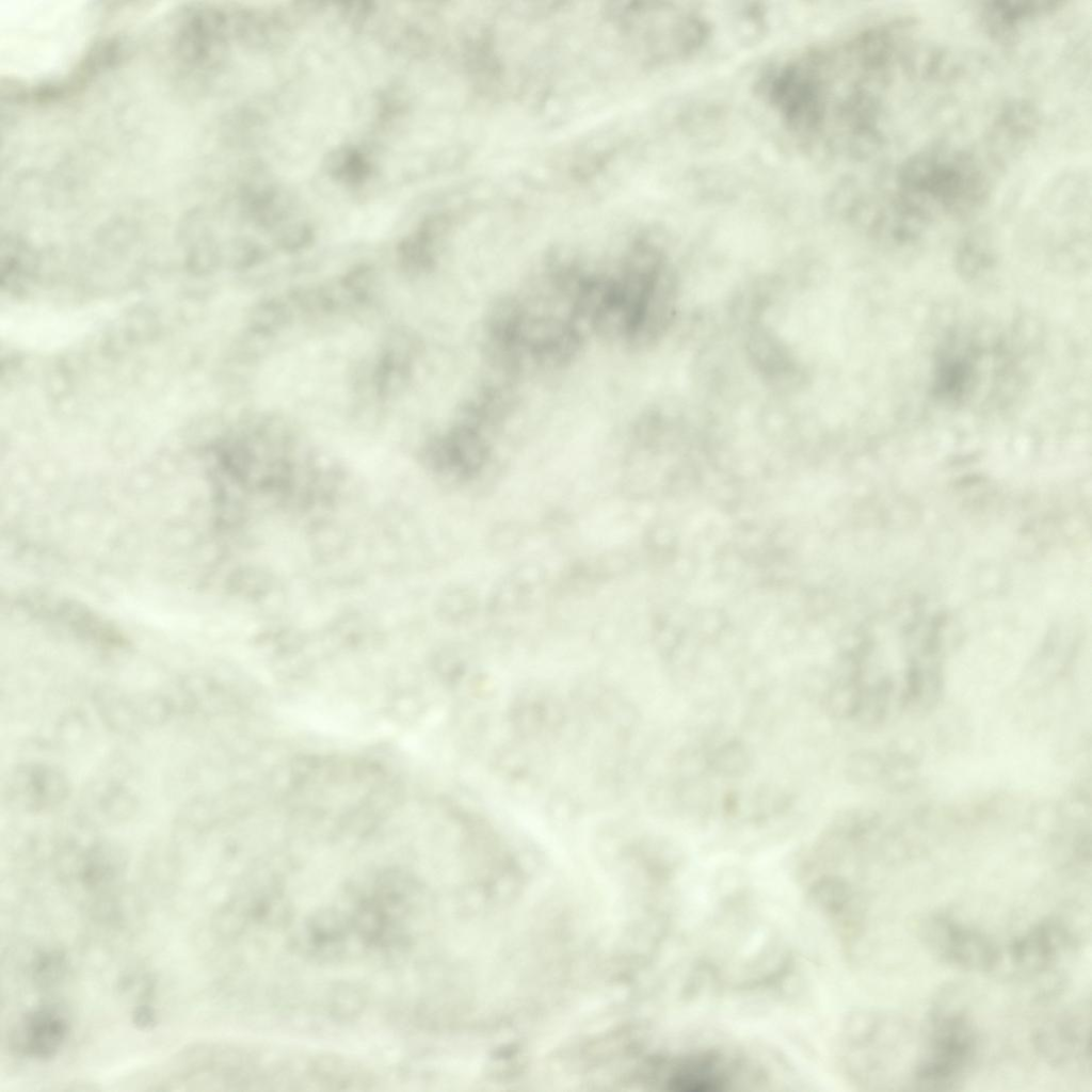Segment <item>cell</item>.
I'll use <instances>...</instances> for the list:
<instances>
[{"mask_svg":"<svg viewBox=\"0 0 1092 1092\" xmlns=\"http://www.w3.org/2000/svg\"><path fill=\"white\" fill-rule=\"evenodd\" d=\"M587 262L553 255L486 314L483 346L500 375L561 369L580 354L592 327L585 304Z\"/></svg>","mask_w":1092,"mask_h":1092,"instance_id":"1","label":"cell"},{"mask_svg":"<svg viewBox=\"0 0 1092 1092\" xmlns=\"http://www.w3.org/2000/svg\"><path fill=\"white\" fill-rule=\"evenodd\" d=\"M95 26V10L85 1H1L2 75L21 80L61 75L84 52Z\"/></svg>","mask_w":1092,"mask_h":1092,"instance_id":"2","label":"cell"},{"mask_svg":"<svg viewBox=\"0 0 1092 1092\" xmlns=\"http://www.w3.org/2000/svg\"><path fill=\"white\" fill-rule=\"evenodd\" d=\"M672 288L667 258L648 244L632 245L613 264L596 266L594 333L630 347L654 342L670 320Z\"/></svg>","mask_w":1092,"mask_h":1092,"instance_id":"3","label":"cell"},{"mask_svg":"<svg viewBox=\"0 0 1092 1092\" xmlns=\"http://www.w3.org/2000/svg\"><path fill=\"white\" fill-rule=\"evenodd\" d=\"M888 206L890 222L911 239L938 215H963L977 209L990 183L967 151L932 149L912 156L900 167Z\"/></svg>","mask_w":1092,"mask_h":1092,"instance_id":"4","label":"cell"},{"mask_svg":"<svg viewBox=\"0 0 1092 1092\" xmlns=\"http://www.w3.org/2000/svg\"><path fill=\"white\" fill-rule=\"evenodd\" d=\"M978 1053V1032L959 1006L941 1005L930 1012L911 1074L917 1090H953L969 1073Z\"/></svg>","mask_w":1092,"mask_h":1092,"instance_id":"5","label":"cell"},{"mask_svg":"<svg viewBox=\"0 0 1092 1092\" xmlns=\"http://www.w3.org/2000/svg\"><path fill=\"white\" fill-rule=\"evenodd\" d=\"M111 314V306L63 308L42 305H9L1 311V338L9 344L35 351L74 343Z\"/></svg>","mask_w":1092,"mask_h":1092,"instance_id":"6","label":"cell"},{"mask_svg":"<svg viewBox=\"0 0 1092 1092\" xmlns=\"http://www.w3.org/2000/svg\"><path fill=\"white\" fill-rule=\"evenodd\" d=\"M854 1050L866 1083H897L899 1067L913 1041L911 1025L900 1015L869 1012L857 1022Z\"/></svg>","mask_w":1092,"mask_h":1092,"instance_id":"7","label":"cell"},{"mask_svg":"<svg viewBox=\"0 0 1092 1092\" xmlns=\"http://www.w3.org/2000/svg\"><path fill=\"white\" fill-rule=\"evenodd\" d=\"M919 932L929 951L956 968L989 973L1001 961L1000 949L986 933L947 913L927 916Z\"/></svg>","mask_w":1092,"mask_h":1092,"instance_id":"8","label":"cell"},{"mask_svg":"<svg viewBox=\"0 0 1092 1092\" xmlns=\"http://www.w3.org/2000/svg\"><path fill=\"white\" fill-rule=\"evenodd\" d=\"M14 606L26 616L78 638L109 646H121L124 637L105 616L84 604L44 591L18 595Z\"/></svg>","mask_w":1092,"mask_h":1092,"instance_id":"9","label":"cell"},{"mask_svg":"<svg viewBox=\"0 0 1092 1092\" xmlns=\"http://www.w3.org/2000/svg\"><path fill=\"white\" fill-rule=\"evenodd\" d=\"M1090 1008L1066 1010L1043 1023L1033 1044L1049 1065L1058 1069L1090 1067Z\"/></svg>","mask_w":1092,"mask_h":1092,"instance_id":"10","label":"cell"},{"mask_svg":"<svg viewBox=\"0 0 1092 1092\" xmlns=\"http://www.w3.org/2000/svg\"><path fill=\"white\" fill-rule=\"evenodd\" d=\"M1074 945L1075 936L1065 922L1046 918L1015 936L1007 952L1018 970L1040 975L1050 971Z\"/></svg>","mask_w":1092,"mask_h":1092,"instance_id":"11","label":"cell"},{"mask_svg":"<svg viewBox=\"0 0 1092 1092\" xmlns=\"http://www.w3.org/2000/svg\"><path fill=\"white\" fill-rule=\"evenodd\" d=\"M1062 4L1058 1H994L983 3L979 14L991 36L1008 41L1016 35L1023 23L1054 13Z\"/></svg>","mask_w":1092,"mask_h":1092,"instance_id":"12","label":"cell"},{"mask_svg":"<svg viewBox=\"0 0 1092 1092\" xmlns=\"http://www.w3.org/2000/svg\"><path fill=\"white\" fill-rule=\"evenodd\" d=\"M711 767L725 775H738L745 770L746 752L738 742H727L711 755Z\"/></svg>","mask_w":1092,"mask_h":1092,"instance_id":"13","label":"cell"}]
</instances>
